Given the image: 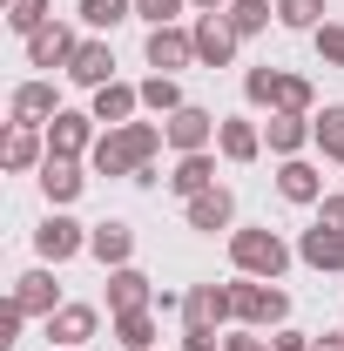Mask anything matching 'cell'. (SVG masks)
I'll return each mask as SVG.
<instances>
[{"instance_id":"cell-1","label":"cell","mask_w":344,"mask_h":351,"mask_svg":"<svg viewBox=\"0 0 344 351\" xmlns=\"http://www.w3.org/2000/svg\"><path fill=\"white\" fill-rule=\"evenodd\" d=\"M162 142H169V135L156 129V122H122V129H101V142L88 149V162H95L101 176H135V169L156 162Z\"/></svg>"},{"instance_id":"cell-2","label":"cell","mask_w":344,"mask_h":351,"mask_svg":"<svg viewBox=\"0 0 344 351\" xmlns=\"http://www.w3.org/2000/svg\"><path fill=\"white\" fill-rule=\"evenodd\" d=\"M230 257H236L243 277L277 284V277H284V263H291V243H284L277 230H230Z\"/></svg>"},{"instance_id":"cell-3","label":"cell","mask_w":344,"mask_h":351,"mask_svg":"<svg viewBox=\"0 0 344 351\" xmlns=\"http://www.w3.org/2000/svg\"><path fill=\"white\" fill-rule=\"evenodd\" d=\"M230 304H236V317H243L250 331H270V324L291 317V298H284L277 284H263V277H236V284H230Z\"/></svg>"},{"instance_id":"cell-4","label":"cell","mask_w":344,"mask_h":351,"mask_svg":"<svg viewBox=\"0 0 344 351\" xmlns=\"http://www.w3.org/2000/svg\"><path fill=\"white\" fill-rule=\"evenodd\" d=\"M230 317H236L230 284H189V298H182V331H223Z\"/></svg>"},{"instance_id":"cell-5","label":"cell","mask_w":344,"mask_h":351,"mask_svg":"<svg viewBox=\"0 0 344 351\" xmlns=\"http://www.w3.org/2000/svg\"><path fill=\"white\" fill-rule=\"evenodd\" d=\"M189 34H196V61H203V68H230V61H236V41H243V34L230 27V14H196Z\"/></svg>"},{"instance_id":"cell-6","label":"cell","mask_w":344,"mask_h":351,"mask_svg":"<svg viewBox=\"0 0 344 351\" xmlns=\"http://www.w3.org/2000/svg\"><path fill=\"white\" fill-rule=\"evenodd\" d=\"M101 135H95V115H82V108H61L54 122H47V156H88Z\"/></svg>"},{"instance_id":"cell-7","label":"cell","mask_w":344,"mask_h":351,"mask_svg":"<svg viewBox=\"0 0 344 351\" xmlns=\"http://www.w3.org/2000/svg\"><path fill=\"white\" fill-rule=\"evenodd\" d=\"M142 54H149L156 75H175V68L196 61V34H189V27H149V47H142Z\"/></svg>"},{"instance_id":"cell-8","label":"cell","mask_w":344,"mask_h":351,"mask_svg":"<svg viewBox=\"0 0 344 351\" xmlns=\"http://www.w3.org/2000/svg\"><path fill=\"white\" fill-rule=\"evenodd\" d=\"M223 129V122H216L210 108H196V101H189V108H175L169 122H162V135H169V149H182V156H196V149H210V135Z\"/></svg>"},{"instance_id":"cell-9","label":"cell","mask_w":344,"mask_h":351,"mask_svg":"<svg viewBox=\"0 0 344 351\" xmlns=\"http://www.w3.org/2000/svg\"><path fill=\"white\" fill-rule=\"evenodd\" d=\"M122 311H156V284L122 263V270H108V317H122Z\"/></svg>"},{"instance_id":"cell-10","label":"cell","mask_w":344,"mask_h":351,"mask_svg":"<svg viewBox=\"0 0 344 351\" xmlns=\"http://www.w3.org/2000/svg\"><path fill=\"white\" fill-rule=\"evenodd\" d=\"M95 324H101L95 304H61L54 317H47V345H54V351H82L88 338H95Z\"/></svg>"},{"instance_id":"cell-11","label":"cell","mask_w":344,"mask_h":351,"mask_svg":"<svg viewBox=\"0 0 344 351\" xmlns=\"http://www.w3.org/2000/svg\"><path fill=\"white\" fill-rule=\"evenodd\" d=\"M34 250H41L47 263H68L75 250H88V230H82L75 217H61V210H54V217L34 230Z\"/></svg>"},{"instance_id":"cell-12","label":"cell","mask_w":344,"mask_h":351,"mask_svg":"<svg viewBox=\"0 0 344 351\" xmlns=\"http://www.w3.org/2000/svg\"><path fill=\"white\" fill-rule=\"evenodd\" d=\"M182 217H189V230L216 237V230H230V223H236V196L216 182V189H203V196H189V210H182Z\"/></svg>"},{"instance_id":"cell-13","label":"cell","mask_w":344,"mask_h":351,"mask_svg":"<svg viewBox=\"0 0 344 351\" xmlns=\"http://www.w3.org/2000/svg\"><path fill=\"white\" fill-rule=\"evenodd\" d=\"M75 27H61V21H47L41 34H27V61H34V68H68V61H75Z\"/></svg>"},{"instance_id":"cell-14","label":"cell","mask_w":344,"mask_h":351,"mask_svg":"<svg viewBox=\"0 0 344 351\" xmlns=\"http://www.w3.org/2000/svg\"><path fill=\"white\" fill-rule=\"evenodd\" d=\"M68 82L108 88V82H115V47H108V41H82V47H75V61H68Z\"/></svg>"},{"instance_id":"cell-15","label":"cell","mask_w":344,"mask_h":351,"mask_svg":"<svg viewBox=\"0 0 344 351\" xmlns=\"http://www.w3.org/2000/svg\"><path fill=\"white\" fill-rule=\"evenodd\" d=\"M88 250L108 263V270H122V263L135 257V230H129L122 217H108V223H95V230H88Z\"/></svg>"},{"instance_id":"cell-16","label":"cell","mask_w":344,"mask_h":351,"mask_svg":"<svg viewBox=\"0 0 344 351\" xmlns=\"http://www.w3.org/2000/svg\"><path fill=\"white\" fill-rule=\"evenodd\" d=\"M54 115H61L54 82H21L14 88V122H21V129H41V122H54Z\"/></svg>"},{"instance_id":"cell-17","label":"cell","mask_w":344,"mask_h":351,"mask_svg":"<svg viewBox=\"0 0 344 351\" xmlns=\"http://www.w3.org/2000/svg\"><path fill=\"white\" fill-rule=\"evenodd\" d=\"M82 156H47L41 162V189H47V203H54V210H61V203H75V196H82Z\"/></svg>"},{"instance_id":"cell-18","label":"cell","mask_w":344,"mask_h":351,"mask_svg":"<svg viewBox=\"0 0 344 351\" xmlns=\"http://www.w3.org/2000/svg\"><path fill=\"white\" fill-rule=\"evenodd\" d=\"M14 304L27 311V317H54V311H61L54 270H27V277H14Z\"/></svg>"},{"instance_id":"cell-19","label":"cell","mask_w":344,"mask_h":351,"mask_svg":"<svg viewBox=\"0 0 344 351\" xmlns=\"http://www.w3.org/2000/svg\"><path fill=\"white\" fill-rule=\"evenodd\" d=\"M297 257L310 263V270H338L344 277V230H324V223H310L297 243Z\"/></svg>"},{"instance_id":"cell-20","label":"cell","mask_w":344,"mask_h":351,"mask_svg":"<svg viewBox=\"0 0 344 351\" xmlns=\"http://www.w3.org/2000/svg\"><path fill=\"white\" fill-rule=\"evenodd\" d=\"M135 108H142V88H129V82L95 88V122H101V129H122V122H135Z\"/></svg>"},{"instance_id":"cell-21","label":"cell","mask_w":344,"mask_h":351,"mask_svg":"<svg viewBox=\"0 0 344 351\" xmlns=\"http://www.w3.org/2000/svg\"><path fill=\"white\" fill-rule=\"evenodd\" d=\"M277 196H284V203H324V176L310 169L304 156H291V162L277 169Z\"/></svg>"},{"instance_id":"cell-22","label":"cell","mask_w":344,"mask_h":351,"mask_svg":"<svg viewBox=\"0 0 344 351\" xmlns=\"http://www.w3.org/2000/svg\"><path fill=\"white\" fill-rule=\"evenodd\" d=\"M263 142H270V156H304V142H317V129H310V115H270V129H263Z\"/></svg>"},{"instance_id":"cell-23","label":"cell","mask_w":344,"mask_h":351,"mask_svg":"<svg viewBox=\"0 0 344 351\" xmlns=\"http://www.w3.org/2000/svg\"><path fill=\"white\" fill-rule=\"evenodd\" d=\"M0 162H7L14 176H21V169H41V162H47L41 129H21V122H14V129H7V142H0Z\"/></svg>"},{"instance_id":"cell-24","label":"cell","mask_w":344,"mask_h":351,"mask_svg":"<svg viewBox=\"0 0 344 351\" xmlns=\"http://www.w3.org/2000/svg\"><path fill=\"white\" fill-rule=\"evenodd\" d=\"M216 149H223L230 162H257V156H263V129L243 122V115H230V122L216 129Z\"/></svg>"},{"instance_id":"cell-25","label":"cell","mask_w":344,"mask_h":351,"mask_svg":"<svg viewBox=\"0 0 344 351\" xmlns=\"http://www.w3.org/2000/svg\"><path fill=\"white\" fill-rule=\"evenodd\" d=\"M169 189L189 203V196H203V189H216V162H210V149H196V156H182L169 176Z\"/></svg>"},{"instance_id":"cell-26","label":"cell","mask_w":344,"mask_h":351,"mask_svg":"<svg viewBox=\"0 0 344 351\" xmlns=\"http://www.w3.org/2000/svg\"><path fill=\"white\" fill-rule=\"evenodd\" d=\"M108 331L122 351H156V311H122V317H108Z\"/></svg>"},{"instance_id":"cell-27","label":"cell","mask_w":344,"mask_h":351,"mask_svg":"<svg viewBox=\"0 0 344 351\" xmlns=\"http://www.w3.org/2000/svg\"><path fill=\"white\" fill-rule=\"evenodd\" d=\"M310 129H317V149L331 162H344V101H331L324 115H310Z\"/></svg>"},{"instance_id":"cell-28","label":"cell","mask_w":344,"mask_h":351,"mask_svg":"<svg viewBox=\"0 0 344 351\" xmlns=\"http://www.w3.org/2000/svg\"><path fill=\"white\" fill-rule=\"evenodd\" d=\"M223 14H230V27H236V34H263V27H270V14H277V0H230Z\"/></svg>"},{"instance_id":"cell-29","label":"cell","mask_w":344,"mask_h":351,"mask_svg":"<svg viewBox=\"0 0 344 351\" xmlns=\"http://www.w3.org/2000/svg\"><path fill=\"white\" fill-rule=\"evenodd\" d=\"M142 108H156V115H175V108H189V101H182L175 75H149V82H142Z\"/></svg>"},{"instance_id":"cell-30","label":"cell","mask_w":344,"mask_h":351,"mask_svg":"<svg viewBox=\"0 0 344 351\" xmlns=\"http://www.w3.org/2000/svg\"><path fill=\"white\" fill-rule=\"evenodd\" d=\"M310 108H317V88L304 75H284L277 82V115H310Z\"/></svg>"},{"instance_id":"cell-31","label":"cell","mask_w":344,"mask_h":351,"mask_svg":"<svg viewBox=\"0 0 344 351\" xmlns=\"http://www.w3.org/2000/svg\"><path fill=\"white\" fill-rule=\"evenodd\" d=\"M47 21H54L47 0H7V27H14V34H41Z\"/></svg>"},{"instance_id":"cell-32","label":"cell","mask_w":344,"mask_h":351,"mask_svg":"<svg viewBox=\"0 0 344 351\" xmlns=\"http://www.w3.org/2000/svg\"><path fill=\"white\" fill-rule=\"evenodd\" d=\"M277 21L297 27V34H317L324 27V0H277Z\"/></svg>"},{"instance_id":"cell-33","label":"cell","mask_w":344,"mask_h":351,"mask_svg":"<svg viewBox=\"0 0 344 351\" xmlns=\"http://www.w3.org/2000/svg\"><path fill=\"white\" fill-rule=\"evenodd\" d=\"M277 82H284V68H270V61H263V68H250V75H243V101L277 108Z\"/></svg>"},{"instance_id":"cell-34","label":"cell","mask_w":344,"mask_h":351,"mask_svg":"<svg viewBox=\"0 0 344 351\" xmlns=\"http://www.w3.org/2000/svg\"><path fill=\"white\" fill-rule=\"evenodd\" d=\"M129 14H135V0H82V21H88V27H101V34L122 27Z\"/></svg>"},{"instance_id":"cell-35","label":"cell","mask_w":344,"mask_h":351,"mask_svg":"<svg viewBox=\"0 0 344 351\" xmlns=\"http://www.w3.org/2000/svg\"><path fill=\"white\" fill-rule=\"evenodd\" d=\"M135 14H142L149 27H175V14H182V0H135Z\"/></svg>"},{"instance_id":"cell-36","label":"cell","mask_w":344,"mask_h":351,"mask_svg":"<svg viewBox=\"0 0 344 351\" xmlns=\"http://www.w3.org/2000/svg\"><path fill=\"white\" fill-rule=\"evenodd\" d=\"M310 41H317V54H324L331 68H344V27H338V21H331V27H317Z\"/></svg>"},{"instance_id":"cell-37","label":"cell","mask_w":344,"mask_h":351,"mask_svg":"<svg viewBox=\"0 0 344 351\" xmlns=\"http://www.w3.org/2000/svg\"><path fill=\"white\" fill-rule=\"evenodd\" d=\"M21 324H27V311L7 298V311H0V345H14V338H21Z\"/></svg>"},{"instance_id":"cell-38","label":"cell","mask_w":344,"mask_h":351,"mask_svg":"<svg viewBox=\"0 0 344 351\" xmlns=\"http://www.w3.org/2000/svg\"><path fill=\"white\" fill-rule=\"evenodd\" d=\"M317 223H324V230H344V196H324V203H317Z\"/></svg>"},{"instance_id":"cell-39","label":"cell","mask_w":344,"mask_h":351,"mask_svg":"<svg viewBox=\"0 0 344 351\" xmlns=\"http://www.w3.org/2000/svg\"><path fill=\"white\" fill-rule=\"evenodd\" d=\"M317 345V338H304V331H277V338H270V351H310Z\"/></svg>"},{"instance_id":"cell-40","label":"cell","mask_w":344,"mask_h":351,"mask_svg":"<svg viewBox=\"0 0 344 351\" xmlns=\"http://www.w3.org/2000/svg\"><path fill=\"white\" fill-rule=\"evenodd\" d=\"M223 351H270V345H263L257 331H230V338H223Z\"/></svg>"},{"instance_id":"cell-41","label":"cell","mask_w":344,"mask_h":351,"mask_svg":"<svg viewBox=\"0 0 344 351\" xmlns=\"http://www.w3.org/2000/svg\"><path fill=\"white\" fill-rule=\"evenodd\" d=\"M182 351H223V338H216V331H189V338H182Z\"/></svg>"},{"instance_id":"cell-42","label":"cell","mask_w":344,"mask_h":351,"mask_svg":"<svg viewBox=\"0 0 344 351\" xmlns=\"http://www.w3.org/2000/svg\"><path fill=\"white\" fill-rule=\"evenodd\" d=\"M310 351H344V331H324V338H317Z\"/></svg>"},{"instance_id":"cell-43","label":"cell","mask_w":344,"mask_h":351,"mask_svg":"<svg viewBox=\"0 0 344 351\" xmlns=\"http://www.w3.org/2000/svg\"><path fill=\"white\" fill-rule=\"evenodd\" d=\"M189 7H196V14H223L230 0H189Z\"/></svg>"}]
</instances>
